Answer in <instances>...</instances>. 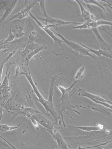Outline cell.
<instances>
[{
  "label": "cell",
  "instance_id": "obj_1",
  "mask_svg": "<svg viewBox=\"0 0 112 149\" xmlns=\"http://www.w3.org/2000/svg\"><path fill=\"white\" fill-rule=\"evenodd\" d=\"M78 81H79L77 80L75 81L69 88H66L62 86L59 85L55 83V84L62 93V96L56 101V104H57L60 102H61V103L59 104L60 107H57L58 114L60 118L59 124H60V125L64 127H65L66 125L64 119L63 113H65L71 118H73L72 116L66 112V110L68 109L74 111L79 115L80 114L78 111L73 109V108H75V107L72 105L70 102L71 97L75 92V88L72 90L71 89Z\"/></svg>",
  "mask_w": 112,
  "mask_h": 149
},
{
  "label": "cell",
  "instance_id": "obj_2",
  "mask_svg": "<svg viewBox=\"0 0 112 149\" xmlns=\"http://www.w3.org/2000/svg\"><path fill=\"white\" fill-rule=\"evenodd\" d=\"M53 31L55 35L60 38L64 43L74 51V52L76 54V56H88L97 60V59L90 53L88 49L83 47L80 44L67 40L59 32L57 33Z\"/></svg>",
  "mask_w": 112,
  "mask_h": 149
},
{
  "label": "cell",
  "instance_id": "obj_3",
  "mask_svg": "<svg viewBox=\"0 0 112 149\" xmlns=\"http://www.w3.org/2000/svg\"><path fill=\"white\" fill-rule=\"evenodd\" d=\"M28 68L29 70V74L26 72H21L19 73V74L20 75L24 74V75H25L26 76L32 88L33 92L35 93L37 97V98H36L37 100L44 107L46 111L48 114L49 115V113H50V110L48 101L46 100L41 95L34 83L31 75L29 66L28 65Z\"/></svg>",
  "mask_w": 112,
  "mask_h": 149
},
{
  "label": "cell",
  "instance_id": "obj_4",
  "mask_svg": "<svg viewBox=\"0 0 112 149\" xmlns=\"http://www.w3.org/2000/svg\"><path fill=\"white\" fill-rule=\"evenodd\" d=\"M78 95L89 99L96 104L101 105L112 109V102L102 97L86 91L84 89L79 88L77 90Z\"/></svg>",
  "mask_w": 112,
  "mask_h": 149
},
{
  "label": "cell",
  "instance_id": "obj_5",
  "mask_svg": "<svg viewBox=\"0 0 112 149\" xmlns=\"http://www.w3.org/2000/svg\"><path fill=\"white\" fill-rule=\"evenodd\" d=\"M43 114L46 115L41 112L36 113L34 114L32 117L46 130H52L55 129L61 128L58 124L51 121Z\"/></svg>",
  "mask_w": 112,
  "mask_h": 149
},
{
  "label": "cell",
  "instance_id": "obj_6",
  "mask_svg": "<svg viewBox=\"0 0 112 149\" xmlns=\"http://www.w3.org/2000/svg\"><path fill=\"white\" fill-rule=\"evenodd\" d=\"M12 65L13 64L11 63L8 64H6L7 69L6 76L2 84L0 85V105L3 104L10 94L8 83L10 72L8 74V72Z\"/></svg>",
  "mask_w": 112,
  "mask_h": 149
},
{
  "label": "cell",
  "instance_id": "obj_7",
  "mask_svg": "<svg viewBox=\"0 0 112 149\" xmlns=\"http://www.w3.org/2000/svg\"><path fill=\"white\" fill-rule=\"evenodd\" d=\"M62 74V73H58L51 77V81L49 90V96L47 100L50 110V113L53 116L55 119L56 123H57V120L59 119L60 118L58 114L55 111L54 107L53 101V97L54 95L53 90L55 81L59 76Z\"/></svg>",
  "mask_w": 112,
  "mask_h": 149
},
{
  "label": "cell",
  "instance_id": "obj_8",
  "mask_svg": "<svg viewBox=\"0 0 112 149\" xmlns=\"http://www.w3.org/2000/svg\"><path fill=\"white\" fill-rule=\"evenodd\" d=\"M29 14L30 17L36 22L38 25L50 37L54 40L55 43L58 44L62 49L63 47L62 43H64V42L62 40L58 38L55 36L53 31H51L49 29L50 28L54 27L55 26L52 24H44L35 17L30 11V12Z\"/></svg>",
  "mask_w": 112,
  "mask_h": 149
},
{
  "label": "cell",
  "instance_id": "obj_9",
  "mask_svg": "<svg viewBox=\"0 0 112 149\" xmlns=\"http://www.w3.org/2000/svg\"><path fill=\"white\" fill-rule=\"evenodd\" d=\"M58 129H55L52 130H46L52 136L57 143V147L59 149H68L69 147L66 144L58 131Z\"/></svg>",
  "mask_w": 112,
  "mask_h": 149
},
{
  "label": "cell",
  "instance_id": "obj_10",
  "mask_svg": "<svg viewBox=\"0 0 112 149\" xmlns=\"http://www.w3.org/2000/svg\"><path fill=\"white\" fill-rule=\"evenodd\" d=\"M39 19L45 22L47 24L49 23L50 24L53 25L55 26H58L64 25L68 24H77L80 25L82 24V23L67 22L63 21L61 19L54 18L49 17L48 15L44 18L39 17Z\"/></svg>",
  "mask_w": 112,
  "mask_h": 149
},
{
  "label": "cell",
  "instance_id": "obj_11",
  "mask_svg": "<svg viewBox=\"0 0 112 149\" xmlns=\"http://www.w3.org/2000/svg\"><path fill=\"white\" fill-rule=\"evenodd\" d=\"M37 2V1H35L28 4L24 9L21 10L20 12L13 15L12 17L5 22H7L13 19H17L20 20L25 18L29 15L30 10L32 8Z\"/></svg>",
  "mask_w": 112,
  "mask_h": 149
},
{
  "label": "cell",
  "instance_id": "obj_12",
  "mask_svg": "<svg viewBox=\"0 0 112 149\" xmlns=\"http://www.w3.org/2000/svg\"><path fill=\"white\" fill-rule=\"evenodd\" d=\"M95 35L102 50L109 53L110 49L109 45L103 39L100 34L97 28L92 29Z\"/></svg>",
  "mask_w": 112,
  "mask_h": 149
},
{
  "label": "cell",
  "instance_id": "obj_13",
  "mask_svg": "<svg viewBox=\"0 0 112 149\" xmlns=\"http://www.w3.org/2000/svg\"><path fill=\"white\" fill-rule=\"evenodd\" d=\"M79 5L81 11L82 17L86 22H89L95 20V16L87 11L79 1H75Z\"/></svg>",
  "mask_w": 112,
  "mask_h": 149
},
{
  "label": "cell",
  "instance_id": "obj_14",
  "mask_svg": "<svg viewBox=\"0 0 112 149\" xmlns=\"http://www.w3.org/2000/svg\"><path fill=\"white\" fill-rule=\"evenodd\" d=\"M88 26V29H93L97 28L103 25L111 26L112 22L104 20H96L89 22H86Z\"/></svg>",
  "mask_w": 112,
  "mask_h": 149
},
{
  "label": "cell",
  "instance_id": "obj_15",
  "mask_svg": "<svg viewBox=\"0 0 112 149\" xmlns=\"http://www.w3.org/2000/svg\"><path fill=\"white\" fill-rule=\"evenodd\" d=\"M70 127L77 129H79L82 131L85 132L102 131L104 130V126L100 124L98 126L96 127H77L66 125L65 127Z\"/></svg>",
  "mask_w": 112,
  "mask_h": 149
},
{
  "label": "cell",
  "instance_id": "obj_16",
  "mask_svg": "<svg viewBox=\"0 0 112 149\" xmlns=\"http://www.w3.org/2000/svg\"><path fill=\"white\" fill-rule=\"evenodd\" d=\"M11 31L15 38H19L25 35L24 28L20 24L15 25Z\"/></svg>",
  "mask_w": 112,
  "mask_h": 149
},
{
  "label": "cell",
  "instance_id": "obj_17",
  "mask_svg": "<svg viewBox=\"0 0 112 149\" xmlns=\"http://www.w3.org/2000/svg\"><path fill=\"white\" fill-rule=\"evenodd\" d=\"M30 40V41L29 42L24 50L21 52L22 57L24 59L29 54L40 45L34 43L32 40Z\"/></svg>",
  "mask_w": 112,
  "mask_h": 149
},
{
  "label": "cell",
  "instance_id": "obj_18",
  "mask_svg": "<svg viewBox=\"0 0 112 149\" xmlns=\"http://www.w3.org/2000/svg\"><path fill=\"white\" fill-rule=\"evenodd\" d=\"M80 44L85 48L88 49L89 52H92L100 58L102 56H103L107 58H112V55L109 53L106 52L102 49H99L98 50L91 48L85 45L80 43Z\"/></svg>",
  "mask_w": 112,
  "mask_h": 149
},
{
  "label": "cell",
  "instance_id": "obj_19",
  "mask_svg": "<svg viewBox=\"0 0 112 149\" xmlns=\"http://www.w3.org/2000/svg\"><path fill=\"white\" fill-rule=\"evenodd\" d=\"M17 1H12L8 6L2 17L0 19V24L4 21L10 14L17 5Z\"/></svg>",
  "mask_w": 112,
  "mask_h": 149
},
{
  "label": "cell",
  "instance_id": "obj_20",
  "mask_svg": "<svg viewBox=\"0 0 112 149\" xmlns=\"http://www.w3.org/2000/svg\"><path fill=\"white\" fill-rule=\"evenodd\" d=\"M47 48V47L46 46L43 45H40L38 47L35 49L34 50L29 54L24 59L26 61L27 65H28L30 60L34 56L40 52L44 50V49H46Z\"/></svg>",
  "mask_w": 112,
  "mask_h": 149
},
{
  "label": "cell",
  "instance_id": "obj_21",
  "mask_svg": "<svg viewBox=\"0 0 112 149\" xmlns=\"http://www.w3.org/2000/svg\"><path fill=\"white\" fill-rule=\"evenodd\" d=\"M20 126L19 124L17 126H10L6 125H1L0 124V132H5L8 131L14 130L19 128Z\"/></svg>",
  "mask_w": 112,
  "mask_h": 149
},
{
  "label": "cell",
  "instance_id": "obj_22",
  "mask_svg": "<svg viewBox=\"0 0 112 149\" xmlns=\"http://www.w3.org/2000/svg\"><path fill=\"white\" fill-rule=\"evenodd\" d=\"M85 69V66H83L79 69L76 73L75 77V79L77 81H79L83 78Z\"/></svg>",
  "mask_w": 112,
  "mask_h": 149
},
{
  "label": "cell",
  "instance_id": "obj_23",
  "mask_svg": "<svg viewBox=\"0 0 112 149\" xmlns=\"http://www.w3.org/2000/svg\"><path fill=\"white\" fill-rule=\"evenodd\" d=\"M84 1L87 4H92L97 6L102 9L107 15H108V13L106 10L105 8L103 7L98 2L96 1Z\"/></svg>",
  "mask_w": 112,
  "mask_h": 149
},
{
  "label": "cell",
  "instance_id": "obj_24",
  "mask_svg": "<svg viewBox=\"0 0 112 149\" xmlns=\"http://www.w3.org/2000/svg\"><path fill=\"white\" fill-rule=\"evenodd\" d=\"M13 54L11 53L9 56L6 58L2 62L1 65H0V85H1L2 77L3 73V69L5 64L6 63L8 60L12 55Z\"/></svg>",
  "mask_w": 112,
  "mask_h": 149
},
{
  "label": "cell",
  "instance_id": "obj_25",
  "mask_svg": "<svg viewBox=\"0 0 112 149\" xmlns=\"http://www.w3.org/2000/svg\"><path fill=\"white\" fill-rule=\"evenodd\" d=\"M31 121L33 125L37 131H39V124L38 122L32 116L30 118Z\"/></svg>",
  "mask_w": 112,
  "mask_h": 149
},
{
  "label": "cell",
  "instance_id": "obj_26",
  "mask_svg": "<svg viewBox=\"0 0 112 149\" xmlns=\"http://www.w3.org/2000/svg\"><path fill=\"white\" fill-rule=\"evenodd\" d=\"M15 38L14 36L12 34L10 30L9 37L7 39L5 40H4V41L6 42H12Z\"/></svg>",
  "mask_w": 112,
  "mask_h": 149
},
{
  "label": "cell",
  "instance_id": "obj_27",
  "mask_svg": "<svg viewBox=\"0 0 112 149\" xmlns=\"http://www.w3.org/2000/svg\"><path fill=\"white\" fill-rule=\"evenodd\" d=\"M0 137L3 139L4 141H5L10 146H11L12 148L14 149H16L15 147L11 143L9 142L8 141L6 140L5 138H4L3 137H2L1 135H0Z\"/></svg>",
  "mask_w": 112,
  "mask_h": 149
},
{
  "label": "cell",
  "instance_id": "obj_28",
  "mask_svg": "<svg viewBox=\"0 0 112 149\" xmlns=\"http://www.w3.org/2000/svg\"><path fill=\"white\" fill-rule=\"evenodd\" d=\"M3 115V109L2 108H0V121H1Z\"/></svg>",
  "mask_w": 112,
  "mask_h": 149
},
{
  "label": "cell",
  "instance_id": "obj_29",
  "mask_svg": "<svg viewBox=\"0 0 112 149\" xmlns=\"http://www.w3.org/2000/svg\"><path fill=\"white\" fill-rule=\"evenodd\" d=\"M2 40H1V41H0V43H1V42H2Z\"/></svg>",
  "mask_w": 112,
  "mask_h": 149
}]
</instances>
